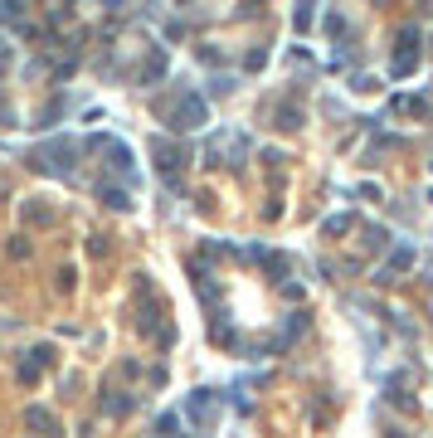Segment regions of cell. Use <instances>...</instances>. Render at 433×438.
Here are the masks:
<instances>
[{
  "label": "cell",
  "mask_w": 433,
  "mask_h": 438,
  "mask_svg": "<svg viewBox=\"0 0 433 438\" xmlns=\"http://www.w3.org/2000/svg\"><path fill=\"white\" fill-rule=\"evenodd\" d=\"M409 258H414L409 248H395V253H390V268H409Z\"/></svg>",
  "instance_id": "cell-2"
},
{
  "label": "cell",
  "mask_w": 433,
  "mask_h": 438,
  "mask_svg": "<svg viewBox=\"0 0 433 438\" xmlns=\"http://www.w3.org/2000/svg\"><path fill=\"white\" fill-rule=\"evenodd\" d=\"M185 414H190L195 424H210V414H215V395H210V390H200V395L185 404Z\"/></svg>",
  "instance_id": "cell-1"
}]
</instances>
